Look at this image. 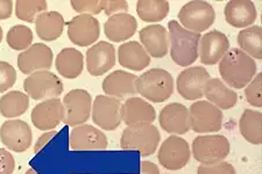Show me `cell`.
Here are the masks:
<instances>
[{
	"instance_id": "e575fe53",
	"label": "cell",
	"mask_w": 262,
	"mask_h": 174,
	"mask_svg": "<svg viewBox=\"0 0 262 174\" xmlns=\"http://www.w3.org/2000/svg\"><path fill=\"white\" fill-rule=\"evenodd\" d=\"M6 42L11 49L16 52H25L33 43L32 29L25 24H15L8 31Z\"/></svg>"
},
{
	"instance_id": "1f68e13d",
	"label": "cell",
	"mask_w": 262,
	"mask_h": 174,
	"mask_svg": "<svg viewBox=\"0 0 262 174\" xmlns=\"http://www.w3.org/2000/svg\"><path fill=\"white\" fill-rule=\"evenodd\" d=\"M239 49L253 59H262V28L260 26H251L239 32Z\"/></svg>"
},
{
	"instance_id": "7bdbcfd3",
	"label": "cell",
	"mask_w": 262,
	"mask_h": 174,
	"mask_svg": "<svg viewBox=\"0 0 262 174\" xmlns=\"http://www.w3.org/2000/svg\"><path fill=\"white\" fill-rule=\"evenodd\" d=\"M14 3L12 0H0V20L11 18L13 13Z\"/></svg>"
},
{
	"instance_id": "f1b7e54d",
	"label": "cell",
	"mask_w": 262,
	"mask_h": 174,
	"mask_svg": "<svg viewBox=\"0 0 262 174\" xmlns=\"http://www.w3.org/2000/svg\"><path fill=\"white\" fill-rule=\"evenodd\" d=\"M56 70L63 78L75 79L82 74L84 69V56L75 48L62 49L56 56Z\"/></svg>"
},
{
	"instance_id": "7402d4cb",
	"label": "cell",
	"mask_w": 262,
	"mask_h": 174,
	"mask_svg": "<svg viewBox=\"0 0 262 174\" xmlns=\"http://www.w3.org/2000/svg\"><path fill=\"white\" fill-rule=\"evenodd\" d=\"M140 43L147 54L154 58L166 57L169 52V33L166 27L161 24H149L143 27L140 33Z\"/></svg>"
},
{
	"instance_id": "ac0fdd59",
	"label": "cell",
	"mask_w": 262,
	"mask_h": 174,
	"mask_svg": "<svg viewBox=\"0 0 262 174\" xmlns=\"http://www.w3.org/2000/svg\"><path fill=\"white\" fill-rule=\"evenodd\" d=\"M53 61V50L45 43H35L19 54L18 66L24 74L29 76L36 71H49Z\"/></svg>"
},
{
	"instance_id": "8992f818",
	"label": "cell",
	"mask_w": 262,
	"mask_h": 174,
	"mask_svg": "<svg viewBox=\"0 0 262 174\" xmlns=\"http://www.w3.org/2000/svg\"><path fill=\"white\" fill-rule=\"evenodd\" d=\"M179 20V23L187 31L201 34L208 31L214 23L215 11L208 2L193 0L181 7Z\"/></svg>"
},
{
	"instance_id": "b9f144b4",
	"label": "cell",
	"mask_w": 262,
	"mask_h": 174,
	"mask_svg": "<svg viewBox=\"0 0 262 174\" xmlns=\"http://www.w3.org/2000/svg\"><path fill=\"white\" fill-rule=\"evenodd\" d=\"M58 135V131L56 130H52V131H46L45 134H42L39 139H37L35 143V146H34V154L37 155L43 150V148L47 146V144L52 141L54 137H56Z\"/></svg>"
},
{
	"instance_id": "603a6c76",
	"label": "cell",
	"mask_w": 262,
	"mask_h": 174,
	"mask_svg": "<svg viewBox=\"0 0 262 174\" xmlns=\"http://www.w3.org/2000/svg\"><path fill=\"white\" fill-rule=\"evenodd\" d=\"M155 120V108L142 97L130 96L121 104V121L126 126L153 123Z\"/></svg>"
},
{
	"instance_id": "ab89813d",
	"label": "cell",
	"mask_w": 262,
	"mask_h": 174,
	"mask_svg": "<svg viewBox=\"0 0 262 174\" xmlns=\"http://www.w3.org/2000/svg\"><path fill=\"white\" fill-rule=\"evenodd\" d=\"M101 8H103L104 13L108 18L116 14L127 13L129 10L128 3L125 0H101Z\"/></svg>"
},
{
	"instance_id": "d590c367",
	"label": "cell",
	"mask_w": 262,
	"mask_h": 174,
	"mask_svg": "<svg viewBox=\"0 0 262 174\" xmlns=\"http://www.w3.org/2000/svg\"><path fill=\"white\" fill-rule=\"evenodd\" d=\"M245 96L252 107H262V72L256 73L252 82L245 87Z\"/></svg>"
},
{
	"instance_id": "52a82bcc",
	"label": "cell",
	"mask_w": 262,
	"mask_h": 174,
	"mask_svg": "<svg viewBox=\"0 0 262 174\" xmlns=\"http://www.w3.org/2000/svg\"><path fill=\"white\" fill-rule=\"evenodd\" d=\"M190 130L197 134L218 133L223 127V110L209 101H195L189 108Z\"/></svg>"
},
{
	"instance_id": "7c38bea8",
	"label": "cell",
	"mask_w": 262,
	"mask_h": 174,
	"mask_svg": "<svg viewBox=\"0 0 262 174\" xmlns=\"http://www.w3.org/2000/svg\"><path fill=\"white\" fill-rule=\"evenodd\" d=\"M210 73L203 66L187 67L179 74L176 88L185 100L198 101L204 96V86L210 80Z\"/></svg>"
},
{
	"instance_id": "cb8c5ba5",
	"label": "cell",
	"mask_w": 262,
	"mask_h": 174,
	"mask_svg": "<svg viewBox=\"0 0 262 174\" xmlns=\"http://www.w3.org/2000/svg\"><path fill=\"white\" fill-rule=\"evenodd\" d=\"M224 15L230 26L245 29L255 23L257 11L251 0H231L224 8Z\"/></svg>"
},
{
	"instance_id": "9c48e42d",
	"label": "cell",
	"mask_w": 262,
	"mask_h": 174,
	"mask_svg": "<svg viewBox=\"0 0 262 174\" xmlns=\"http://www.w3.org/2000/svg\"><path fill=\"white\" fill-rule=\"evenodd\" d=\"M66 116L63 122L69 127L85 125L91 116L92 96L86 90L76 88L68 92L62 100Z\"/></svg>"
},
{
	"instance_id": "bcb514c9",
	"label": "cell",
	"mask_w": 262,
	"mask_h": 174,
	"mask_svg": "<svg viewBox=\"0 0 262 174\" xmlns=\"http://www.w3.org/2000/svg\"><path fill=\"white\" fill-rule=\"evenodd\" d=\"M3 36H4V32H3L2 26H0V43H2V41H3Z\"/></svg>"
},
{
	"instance_id": "d4e9b609",
	"label": "cell",
	"mask_w": 262,
	"mask_h": 174,
	"mask_svg": "<svg viewBox=\"0 0 262 174\" xmlns=\"http://www.w3.org/2000/svg\"><path fill=\"white\" fill-rule=\"evenodd\" d=\"M138 29V21L133 15L121 13L110 16L104 23L105 36L111 42L121 43L129 40Z\"/></svg>"
},
{
	"instance_id": "30bf717a",
	"label": "cell",
	"mask_w": 262,
	"mask_h": 174,
	"mask_svg": "<svg viewBox=\"0 0 262 174\" xmlns=\"http://www.w3.org/2000/svg\"><path fill=\"white\" fill-rule=\"evenodd\" d=\"M191 150L184 138L171 135L159 148V163L168 171H179L184 168L190 161Z\"/></svg>"
},
{
	"instance_id": "4fadbf2b",
	"label": "cell",
	"mask_w": 262,
	"mask_h": 174,
	"mask_svg": "<svg viewBox=\"0 0 262 174\" xmlns=\"http://www.w3.org/2000/svg\"><path fill=\"white\" fill-rule=\"evenodd\" d=\"M0 141L8 150L25 152L32 146L33 133L27 122L18 118L7 120L0 127Z\"/></svg>"
},
{
	"instance_id": "8d00e7d4",
	"label": "cell",
	"mask_w": 262,
	"mask_h": 174,
	"mask_svg": "<svg viewBox=\"0 0 262 174\" xmlns=\"http://www.w3.org/2000/svg\"><path fill=\"white\" fill-rule=\"evenodd\" d=\"M70 5L73 7V10L79 14L94 16L103 11L101 0H71Z\"/></svg>"
},
{
	"instance_id": "ba28073f",
	"label": "cell",
	"mask_w": 262,
	"mask_h": 174,
	"mask_svg": "<svg viewBox=\"0 0 262 174\" xmlns=\"http://www.w3.org/2000/svg\"><path fill=\"white\" fill-rule=\"evenodd\" d=\"M24 90L33 100H49L60 96L64 86L62 80L50 71H36L24 80Z\"/></svg>"
},
{
	"instance_id": "d6a6232c",
	"label": "cell",
	"mask_w": 262,
	"mask_h": 174,
	"mask_svg": "<svg viewBox=\"0 0 262 174\" xmlns=\"http://www.w3.org/2000/svg\"><path fill=\"white\" fill-rule=\"evenodd\" d=\"M170 5L166 0H139L137 13L140 19L148 23L161 22L169 14Z\"/></svg>"
},
{
	"instance_id": "e0dca14e",
	"label": "cell",
	"mask_w": 262,
	"mask_h": 174,
	"mask_svg": "<svg viewBox=\"0 0 262 174\" xmlns=\"http://www.w3.org/2000/svg\"><path fill=\"white\" fill-rule=\"evenodd\" d=\"M116 48L106 41H100L88 49L85 54L86 70L94 77L111 71L116 65Z\"/></svg>"
},
{
	"instance_id": "74e56055",
	"label": "cell",
	"mask_w": 262,
	"mask_h": 174,
	"mask_svg": "<svg viewBox=\"0 0 262 174\" xmlns=\"http://www.w3.org/2000/svg\"><path fill=\"white\" fill-rule=\"evenodd\" d=\"M16 71L10 63L0 61V93H4L14 86Z\"/></svg>"
},
{
	"instance_id": "f6af8a7d",
	"label": "cell",
	"mask_w": 262,
	"mask_h": 174,
	"mask_svg": "<svg viewBox=\"0 0 262 174\" xmlns=\"http://www.w3.org/2000/svg\"><path fill=\"white\" fill-rule=\"evenodd\" d=\"M25 174H40V173L36 172L34 168H29V169H27V172L25 173Z\"/></svg>"
},
{
	"instance_id": "836d02e7",
	"label": "cell",
	"mask_w": 262,
	"mask_h": 174,
	"mask_svg": "<svg viewBox=\"0 0 262 174\" xmlns=\"http://www.w3.org/2000/svg\"><path fill=\"white\" fill-rule=\"evenodd\" d=\"M16 18L25 22L35 23L40 14L47 12L48 3L45 0H18L14 3Z\"/></svg>"
},
{
	"instance_id": "484cf974",
	"label": "cell",
	"mask_w": 262,
	"mask_h": 174,
	"mask_svg": "<svg viewBox=\"0 0 262 174\" xmlns=\"http://www.w3.org/2000/svg\"><path fill=\"white\" fill-rule=\"evenodd\" d=\"M119 64L130 71H142L150 64V56L138 41H129L118 48Z\"/></svg>"
},
{
	"instance_id": "2e32d148",
	"label": "cell",
	"mask_w": 262,
	"mask_h": 174,
	"mask_svg": "<svg viewBox=\"0 0 262 174\" xmlns=\"http://www.w3.org/2000/svg\"><path fill=\"white\" fill-rule=\"evenodd\" d=\"M71 151H101L106 150L107 137L98 128L91 125L77 126L69 136Z\"/></svg>"
},
{
	"instance_id": "f546056e",
	"label": "cell",
	"mask_w": 262,
	"mask_h": 174,
	"mask_svg": "<svg viewBox=\"0 0 262 174\" xmlns=\"http://www.w3.org/2000/svg\"><path fill=\"white\" fill-rule=\"evenodd\" d=\"M239 130L248 143L260 145L262 143V113L254 109H245L239 120Z\"/></svg>"
},
{
	"instance_id": "7a4b0ae2",
	"label": "cell",
	"mask_w": 262,
	"mask_h": 174,
	"mask_svg": "<svg viewBox=\"0 0 262 174\" xmlns=\"http://www.w3.org/2000/svg\"><path fill=\"white\" fill-rule=\"evenodd\" d=\"M169 29V52L175 64L187 67L193 64L198 58L201 34L187 31L176 20L168 22Z\"/></svg>"
},
{
	"instance_id": "3957f363",
	"label": "cell",
	"mask_w": 262,
	"mask_h": 174,
	"mask_svg": "<svg viewBox=\"0 0 262 174\" xmlns=\"http://www.w3.org/2000/svg\"><path fill=\"white\" fill-rule=\"evenodd\" d=\"M175 83L172 76L167 70L154 67L138 77L137 93L143 99L151 103L161 104L167 101L172 95Z\"/></svg>"
},
{
	"instance_id": "277c9868",
	"label": "cell",
	"mask_w": 262,
	"mask_h": 174,
	"mask_svg": "<svg viewBox=\"0 0 262 174\" xmlns=\"http://www.w3.org/2000/svg\"><path fill=\"white\" fill-rule=\"evenodd\" d=\"M161 134L153 123L127 126L122 131L120 146L125 151H138L142 157L154 155L158 150Z\"/></svg>"
},
{
	"instance_id": "6da1fadb",
	"label": "cell",
	"mask_w": 262,
	"mask_h": 174,
	"mask_svg": "<svg viewBox=\"0 0 262 174\" xmlns=\"http://www.w3.org/2000/svg\"><path fill=\"white\" fill-rule=\"evenodd\" d=\"M222 80L230 88L242 90L252 82L256 74V63L252 57L238 48L227 52L219 62Z\"/></svg>"
},
{
	"instance_id": "4316f807",
	"label": "cell",
	"mask_w": 262,
	"mask_h": 174,
	"mask_svg": "<svg viewBox=\"0 0 262 174\" xmlns=\"http://www.w3.org/2000/svg\"><path fill=\"white\" fill-rule=\"evenodd\" d=\"M204 96L221 110L233 108L238 103V94L219 78H210L204 86Z\"/></svg>"
},
{
	"instance_id": "ffe728a7",
	"label": "cell",
	"mask_w": 262,
	"mask_h": 174,
	"mask_svg": "<svg viewBox=\"0 0 262 174\" xmlns=\"http://www.w3.org/2000/svg\"><path fill=\"white\" fill-rule=\"evenodd\" d=\"M159 122L160 127L168 134L185 135L190 131L189 109L179 103L168 104L161 109Z\"/></svg>"
},
{
	"instance_id": "5bb4252c",
	"label": "cell",
	"mask_w": 262,
	"mask_h": 174,
	"mask_svg": "<svg viewBox=\"0 0 262 174\" xmlns=\"http://www.w3.org/2000/svg\"><path fill=\"white\" fill-rule=\"evenodd\" d=\"M68 26V37L78 46L94 45L100 36V23L97 18L88 14L74 16Z\"/></svg>"
},
{
	"instance_id": "4dcf8cb0",
	"label": "cell",
	"mask_w": 262,
	"mask_h": 174,
	"mask_svg": "<svg viewBox=\"0 0 262 174\" xmlns=\"http://www.w3.org/2000/svg\"><path fill=\"white\" fill-rule=\"evenodd\" d=\"M29 108V96L20 91H10L0 97V115L15 118L24 115Z\"/></svg>"
},
{
	"instance_id": "60d3db41",
	"label": "cell",
	"mask_w": 262,
	"mask_h": 174,
	"mask_svg": "<svg viewBox=\"0 0 262 174\" xmlns=\"http://www.w3.org/2000/svg\"><path fill=\"white\" fill-rule=\"evenodd\" d=\"M14 168V157L6 148L0 147V174H13Z\"/></svg>"
},
{
	"instance_id": "8fae6325",
	"label": "cell",
	"mask_w": 262,
	"mask_h": 174,
	"mask_svg": "<svg viewBox=\"0 0 262 174\" xmlns=\"http://www.w3.org/2000/svg\"><path fill=\"white\" fill-rule=\"evenodd\" d=\"M92 121L103 130L112 131L121 125V101L107 95L95 97L91 110Z\"/></svg>"
},
{
	"instance_id": "44dd1931",
	"label": "cell",
	"mask_w": 262,
	"mask_h": 174,
	"mask_svg": "<svg viewBox=\"0 0 262 174\" xmlns=\"http://www.w3.org/2000/svg\"><path fill=\"white\" fill-rule=\"evenodd\" d=\"M137 79L134 73L117 70L110 73L101 84L105 95L116 97L118 100L127 99L137 94Z\"/></svg>"
},
{
	"instance_id": "5b68a950",
	"label": "cell",
	"mask_w": 262,
	"mask_h": 174,
	"mask_svg": "<svg viewBox=\"0 0 262 174\" xmlns=\"http://www.w3.org/2000/svg\"><path fill=\"white\" fill-rule=\"evenodd\" d=\"M231 145L224 135H201L193 139L191 152L202 165H213L224 161L230 155Z\"/></svg>"
},
{
	"instance_id": "83f0119b",
	"label": "cell",
	"mask_w": 262,
	"mask_h": 174,
	"mask_svg": "<svg viewBox=\"0 0 262 174\" xmlns=\"http://www.w3.org/2000/svg\"><path fill=\"white\" fill-rule=\"evenodd\" d=\"M64 18L56 11L45 12L35 20L37 36L46 42H53L60 39L64 31Z\"/></svg>"
},
{
	"instance_id": "f35d334b",
	"label": "cell",
	"mask_w": 262,
	"mask_h": 174,
	"mask_svg": "<svg viewBox=\"0 0 262 174\" xmlns=\"http://www.w3.org/2000/svg\"><path fill=\"white\" fill-rule=\"evenodd\" d=\"M197 174H236V171L233 165L224 160L213 165H200Z\"/></svg>"
},
{
	"instance_id": "ee69618b",
	"label": "cell",
	"mask_w": 262,
	"mask_h": 174,
	"mask_svg": "<svg viewBox=\"0 0 262 174\" xmlns=\"http://www.w3.org/2000/svg\"><path fill=\"white\" fill-rule=\"evenodd\" d=\"M141 174H160L159 166L153 161H141Z\"/></svg>"
},
{
	"instance_id": "d6986e66",
	"label": "cell",
	"mask_w": 262,
	"mask_h": 174,
	"mask_svg": "<svg viewBox=\"0 0 262 174\" xmlns=\"http://www.w3.org/2000/svg\"><path fill=\"white\" fill-rule=\"evenodd\" d=\"M229 50L230 41L225 34L219 31H211L201 36L198 57L204 65H214L221 62Z\"/></svg>"
},
{
	"instance_id": "9a60e30c",
	"label": "cell",
	"mask_w": 262,
	"mask_h": 174,
	"mask_svg": "<svg viewBox=\"0 0 262 174\" xmlns=\"http://www.w3.org/2000/svg\"><path fill=\"white\" fill-rule=\"evenodd\" d=\"M66 112L62 100L58 97L41 101L33 108L31 118L35 128L42 131H52L64 120Z\"/></svg>"
}]
</instances>
